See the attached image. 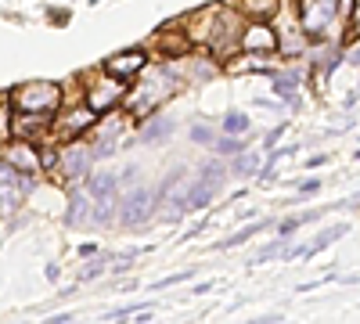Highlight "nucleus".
Returning a JSON list of instances; mask_svg holds the SVG:
<instances>
[{"label": "nucleus", "mask_w": 360, "mask_h": 324, "mask_svg": "<svg viewBox=\"0 0 360 324\" xmlns=\"http://www.w3.org/2000/svg\"><path fill=\"white\" fill-rule=\"evenodd\" d=\"M295 227H303V220H299V216H292V220H285V223L278 227V231H281V238H288V234H292Z\"/></svg>", "instance_id": "obj_13"}, {"label": "nucleus", "mask_w": 360, "mask_h": 324, "mask_svg": "<svg viewBox=\"0 0 360 324\" xmlns=\"http://www.w3.org/2000/svg\"><path fill=\"white\" fill-rule=\"evenodd\" d=\"M15 134V105H11V94L0 98V141H8Z\"/></svg>", "instance_id": "obj_9"}, {"label": "nucleus", "mask_w": 360, "mask_h": 324, "mask_svg": "<svg viewBox=\"0 0 360 324\" xmlns=\"http://www.w3.org/2000/svg\"><path fill=\"white\" fill-rule=\"evenodd\" d=\"M148 216H152V195H148V191H134L123 202V220L127 223H144Z\"/></svg>", "instance_id": "obj_6"}, {"label": "nucleus", "mask_w": 360, "mask_h": 324, "mask_svg": "<svg viewBox=\"0 0 360 324\" xmlns=\"http://www.w3.org/2000/svg\"><path fill=\"white\" fill-rule=\"evenodd\" d=\"M8 162L15 166V169H25V173H37V169H44V162H40V155L29 148V144H18L15 152H8Z\"/></svg>", "instance_id": "obj_8"}, {"label": "nucleus", "mask_w": 360, "mask_h": 324, "mask_svg": "<svg viewBox=\"0 0 360 324\" xmlns=\"http://www.w3.org/2000/svg\"><path fill=\"white\" fill-rule=\"evenodd\" d=\"M242 47L245 54H274L278 51V29L266 25L259 18H249V25L242 29Z\"/></svg>", "instance_id": "obj_3"}, {"label": "nucleus", "mask_w": 360, "mask_h": 324, "mask_svg": "<svg viewBox=\"0 0 360 324\" xmlns=\"http://www.w3.org/2000/svg\"><path fill=\"white\" fill-rule=\"evenodd\" d=\"M224 130H227V134H245V130H249V115L231 112L227 119H224Z\"/></svg>", "instance_id": "obj_11"}, {"label": "nucleus", "mask_w": 360, "mask_h": 324, "mask_svg": "<svg viewBox=\"0 0 360 324\" xmlns=\"http://www.w3.org/2000/svg\"><path fill=\"white\" fill-rule=\"evenodd\" d=\"M188 274H173V278H166V281H159V288H169V285H180Z\"/></svg>", "instance_id": "obj_15"}, {"label": "nucleus", "mask_w": 360, "mask_h": 324, "mask_svg": "<svg viewBox=\"0 0 360 324\" xmlns=\"http://www.w3.org/2000/svg\"><path fill=\"white\" fill-rule=\"evenodd\" d=\"M11 105L15 112H44L54 115L58 105H62V91L54 83H25L18 91H11Z\"/></svg>", "instance_id": "obj_1"}, {"label": "nucleus", "mask_w": 360, "mask_h": 324, "mask_svg": "<svg viewBox=\"0 0 360 324\" xmlns=\"http://www.w3.org/2000/svg\"><path fill=\"white\" fill-rule=\"evenodd\" d=\"M238 11L245 18H259V22H270L278 11H281V0H238Z\"/></svg>", "instance_id": "obj_7"}, {"label": "nucleus", "mask_w": 360, "mask_h": 324, "mask_svg": "<svg viewBox=\"0 0 360 324\" xmlns=\"http://www.w3.org/2000/svg\"><path fill=\"white\" fill-rule=\"evenodd\" d=\"M148 69V54L144 51H119V54H112L108 62H105V72H112V76H119V79H134V76H141Z\"/></svg>", "instance_id": "obj_4"}, {"label": "nucleus", "mask_w": 360, "mask_h": 324, "mask_svg": "<svg viewBox=\"0 0 360 324\" xmlns=\"http://www.w3.org/2000/svg\"><path fill=\"white\" fill-rule=\"evenodd\" d=\"M94 115H98V112L90 108V105H79V108L65 112L62 119L54 123V134H58V137H79L83 130H90V127H94Z\"/></svg>", "instance_id": "obj_5"}, {"label": "nucleus", "mask_w": 360, "mask_h": 324, "mask_svg": "<svg viewBox=\"0 0 360 324\" xmlns=\"http://www.w3.org/2000/svg\"><path fill=\"white\" fill-rule=\"evenodd\" d=\"M213 148H217V152H224V155H238V152L245 148V141H238V137H224V141H217V144H213Z\"/></svg>", "instance_id": "obj_12"}, {"label": "nucleus", "mask_w": 360, "mask_h": 324, "mask_svg": "<svg viewBox=\"0 0 360 324\" xmlns=\"http://www.w3.org/2000/svg\"><path fill=\"white\" fill-rule=\"evenodd\" d=\"M123 98H127V79H119L112 72H105L101 79H94V83H90V91H86V105L94 108V112H112Z\"/></svg>", "instance_id": "obj_2"}, {"label": "nucleus", "mask_w": 360, "mask_h": 324, "mask_svg": "<svg viewBox=\"0 0 360 324\" xmlns=\"http://www.w3.org/2000/svg\"><path fill=\"white\" fill-rule=\"evenodd\" d=\"M263 227H266L263 220H259V223H249V227H242V231H238V234H234V238H227V242H220V249H234V245H242V242H249V238H252V234H259Z\"/></svg>", "instance_id": "obj_10"}, {"label": "nucleus", "mask_w": 360, "mask_h": 324, "mask_svg": "<svg viewBox=\"0 0 360 324\" xmlns=\"http://www.w3.org/2000/svg\"><path fill=\"white\" fill-rule=\"evenodd\" d=\"M256 166H259L256 159H238V169H245V173H256Z\"/></svg>", "instance_id": "obj_14"}, {"label": "nucleus", "mask_w": 360, "mask_h": 324, "mask_svg": "<svg viewBox=\"0 0 360 324\" xmlns=\"http://www.w3.org/2000/svg\"><path fill=\"white\" fill-rule=\"evenodd\" d=\"M317 188H321V181H307V184H303V191H307V195H314Z\"/></svg>", "instance_id": "obj_16"}]
</instances>
